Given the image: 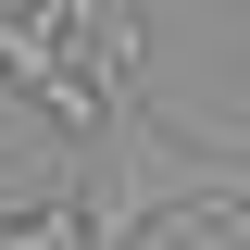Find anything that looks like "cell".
<instances>
[{"label": "cell", "mask_w": 250, "mask_h": 250, "mask_svg": "<svg viewBox=\"0 0 250 250\" xmlns=\"http://www.w3.org/2000/svg\"><path fill=\"white\" fill-rule=\"evenodd\" d=\"M113 175L75 188L100 225V250H138L163 213H225V200H250V150H213V138H175V125L150 113V100H113Z\"/></svg>", "instance_id": "cell-1"}, {"label": "cell", "mask_w": 250, "mask_h": 250, "mask_svg": "<svg viewBox=\"0 0 250 250\" xmlns=\"http://www.w3.org/2000/svg\"><path fill=\"white\" fill-rule=\"evenodd\" d=\"M0 88L13 100H38V113H62L75 138H100L113 125V100H100V75H88V25H75V0H0Z\"/></svg>", "instance_id": "cell-2"}, {"label": "cell", "mask_w": 250, "mask_h": 250, "mask_svg": "<svg viewBox=\"0 0 250 250\" xmlns=\"http://www.w3.org/2000/svg\"><path fill=\"white\" fill-rule=\"evenodd\" d=\"M0 250H100V225H88V200L62 188V200H25V213H0Z\"/></svg>", "instance_id": "cell-3"}, {"label": "cell", "mask_w": 250, "mask_h": 250, "mask_svg": "<svg viewBox=\"0 0 250 250\" xmlns=\"http://www.w3.org/2000/svg\"><path fill=\"white\" fill-rule=\"evenodd\" d=\"M225 250H250V200H238V238H225Z\"/></svg>", "instance_id": "cell-4"}, {"label": "cell", "mask_w": 250, "mask_h": 250, "mask_svg": "<svg viewBox=\"0 0 250 250\" xmlns=\"http://www.w3.org/2000/svg\"><path fill=\"white\" fill-rule=\"evenodd\" d=\"M0 100H13V88H0Z\"/></svg>", "instance_id": "cell-5"}]
</instances>
